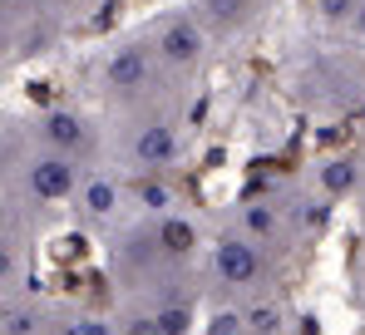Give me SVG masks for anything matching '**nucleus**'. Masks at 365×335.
<instances>
[{"mask_svg": "<svg viewBox=\"0 0 365 335\" xmlns=\"http://www.w3.org/2000/svg\"><path fill=\"white\" fill-rule=\"evenodd\" d=\"M168 69H163V59L153 55V45H138V40H128V45H114L104 64H99V79H104V89H109V99H119V104H143V109H153L158 104V79H163Z\"/></svg>", "mask_w": 365, "mask_h": 335, "instance_id": "obj_1", "label": "nucleus"}, {"mask_svg": "<svg viewBox=\"0 0 365 335\" xmlns=\"http://www.w3.org/2000/svg\"><path fill=\"white\" fill-rule=\"evenodd\" d=\"M212 35L202 30L197 15H168L163 25H153V55L163 59L168 74H197L207 59Z\"/></svg>", "mask_w": 365, "mask_h": 335, "instance_id": "obj_2", "label": "nucleus"}, {"mask_svg": "<svg viewBox=\"0 0 365 335\" xmlns=\"http://www.w3.org/2000/svg\"><path fill=\"white\" fill-rule=\"evenodd\" d=\"M35 143L84 163L99 148V128H94L89 113H79V109H45V113H35Z\"/></svg>", "mask_w": 365, "mask_h": 335, "instance_id": "obj_3", "label": "nucleus"}, {"mask_svg": "<svg viewBox=\"0 0 365 335\" xmlns=\"http://www.w3.org/2000/svg\"><path fill=\"white\" fill-rule=\"evenodd\" d=\"M20 172H25V187H30L35 202H60V197H69V192L79 187V163L64 158V153L40 148V143H35V153L25 158Z\"/></svg>", "mask_w": 365, "mask_h": 335, "instance_id": "obj_4", "label": "nucleus"}, {"mask_svg": "<svg viewBox=\"0 0 365 335\" xmlns=\"http://www.w3.org/2000/svg\"><path fill=\"white\" fill-rule=\"evenodd\" d=\"M128 153L138 168H168L178 158V123L168 113H158V104L133 123V138H128Z\"/></svg>", "mask_w": 365, "mask_h": 335, "instance_id": "obj_5", "label": "nucleus"}, {"mask_svg": "<svg viewBox=\"0 0 365 335\" xmlns=\"http://www.w3.org/2000/svg\"><path fill=\"white\" fill-rule=\"evenodd\" d=\"M267 0H192V15L212 40H242L247 30L262 20Z\"/></svg>", "mask_w": 365, "mask_h": 335, "instance_id": "obj_6", "label": "nucleus"}, {"mask_svg": "<svg viewBox=\"0 0 365 335\" xmlns=\"http://www.w3.org/2000/svg\"><path fill=\"white\" fill-rule=\"evenodd\" d=\"M257 272H262V257L247 237H222L217 242V277L227 286H247V281H257Z\"/></svg>", "mask_w": 365, "mask_h": 335, "instance_id": "obj_7", "label": "nucleus"}, {"mask_svg": "<svg viewBox=\"0 0 365 335\" xmlns=\"http://www.w3.org/2000/svg\"><path fill=\"white\" fill-rule=\"evenodd\" d=\"M79 207H84L89 217H109V212L119 207V187H114L109 177H89V182L79 187Z\"/></svg>", "mask_w": 365, "mask_h": 335, "instance_id": "obj_8", "label": "nucleus"}, {"mask_svg": "<svg viewBox=\"0 0 365 335\" xmlns=\"http://www.w3.org/2000/svg\"><path fill=\"white\" fill-rule=\"evenodd\" d=\"M311 5H316V20H321V25L351 30V20H356V5H361V0H311Z\"/></svg>", "mask_w": 365, "mask_h": 335, "instance_id": "obj_9", "label": "nucleus"}, {"mask_svg": "<svg viewBox=\"0 0 365 335\" xmlns=\"http://www.w3.org/2000/svg\"><path fill=\"white\" fill-rule=\"evenodd\" d=\"M158 242H163L168 252H187V247H192V227H182V222H163Z\"/></svg>", "mask_w": 365, "mask_h": 335, "instance_id": "obj_10", "label": "nucleus"}, {"mask_svg": "<svg viewBox=\"0 0 365 335\" xmlns=\"http://www.w3.org/2000/svg\"><path fill=\"white\" fill-rule=\"evenodd\" d=\"M247 227H252L257 237H272V232H277V212L262 207V202H252V207H247Z\"/></svg>", "mask_w": 365, "mask_h": 335, "instance_id": "obj_11", "label": "nucleus"}, {"mask_svg": "<svg viewBox=\"0 0 365 335\" xmlns=\"http://www.w3.org/2000/svg\"><path fill=\"white\" fill-rule=\"evenodd\" d=\"M321 177H326V187H331V192H346V187H356V168H351V163H331L326 172H321Z\"/></svg>", "mask_w": 365, "mask_h": 335, "instance_id": "obj_12", "label": "nucleus"}, {"mask_svg": "<svg viewBox=\"0 0 365 335\" xmlns=\"http://www.w3.org/2000/svg\"><path fill=\"white\" fill-rule=\"evenodd\" d=\"M128 335H168V326L158 316H138V321H128Z\"/></svg>", "mask_w": 365, "mask_h": 335, "instance_id": "obj_13", "label": "nucleus"}, {"mask_svg": "<svg viewBox=\"0 0 365 335\" xmlns=\"http://www.w3.org/2000/svg\"><path fill=\"white\" fill-rule=\"evenodd\" d=\"M30 331H35V316H25V311L5 316V335H30Z\"/></svg>", "mask_w": 365, "mask_h": 335, "instance_id": "obj_14", "label": "nucleus"}, {"mask_svg": "<svg viewBox=\"0 0 365 335\" xmlns=\"http://www.w3.org/2000/svg\"><path fill=\"white\" fill-rule=\"evenodd\" d=\"M158 321L168 326V335H182V331H187V311H178V306H173V311H158Z\"/></svg>", "mask_w": 365, "mask_h": 335, "instance_id": "obj_15", "label": "nucleus"}, {"mask_svg": "<svg viewBox=\"0 0 365 335\" xmlns=\"http://www.w3.org/2000/svg\"><path fill=\"white\" fill-rule=\"evenodd\" d=\"M64 335H109V326H99V321H74V326H64Z\"/></svg>", "mask_w": 365, "mask_h": 335, "instance_id": "obj_16", "label": "nucleus"}, {"mask_svg": "<svg viewBox=\"0 0 365 335\" xmlns=\"http://www.w3.org/2000/svg\"><path fill=\"white\" fill-rule=\"evenodd\" d=\"M351 35H356V40L365 45V0L356 5V20H351Z\"/></svg>", "mask_w": 365, "mask_h": 335, "instance_id": "obj_17", "label": "nucleus"}, {"mask_svg": "<svg viewBox=\"0 0 365 335\" xmlns=\"http://www.w3.org/2000/svg\"><path fill=\"white\" fill-rule=\"evenodd\" d=\"M212 335H237V321H232V316H222V321L212 326Z\"/></svg>", "mask_w": 365, "mask_h": 335, "instance_id": "obj_18", "label": "nucleus"}]
</instances>
